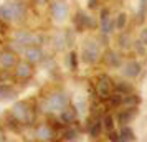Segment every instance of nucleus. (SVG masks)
Returning a JSON list of instances; mask_svg holds the SVG:
<instances>
[{
	"label": "nucleus",
	"instance_id": "obj_1",
	"mask_svg": "<svg viewBox=\"0 0 147 142\" xmlns=\"http://www.w3.org/2000/svg\"><path fill=\"white\" fill-rule=\"evenodd\" d=\"M0 17L5 18V20H22L25 17V7L20 2L2 5L0 7Z\"/></svg>",
	"mask_w": 147,
	"mask_h": 142
},
{
	"label": "nucleus",
	"instance_id": "obj_2",
	"mask_svg": "<svg viewBox=\"0 0 147 142\" xmlns=\"http://www.w3.org/2000/svg\"><path fill=\"white\" fill-rule=\"evenodd\" d=\"M98 55H99V48L96 43L93 41H89L84 50H83V60L86 61V63H94V61L98 60Z\"/></svg>",
	"mask_w": 147,
	"mask_h": 142
},
{
	"label": "nucleus",
	"instance_id": "obj_3",
	"mask_svg": "<svg viewBox=\"0 0 147 142\" xmlns=\"http://www.w3.org/2000/svg\"><path fill=\"white\" fill-rule=\"evenodd\" d=\"M66 106V98L65 94H53L47 101V111H58Z\"/></svg>",
	"mask_w": 147,
	"mask_h": 142
},
{
	"label": "nucleus",
	"instance_id": "obj_4",
	"mask_svg": "<svg viewBox=\"0 0 147 142\" xmlns=\"http://www.w3.org/2000/svg\"><path fill=\"white\" fill-rule=\"evenodd\" d=\"M15 40L18 41L20 45H38L41 41V36L30 35V33H27V32H20V33L15 35Z\"/></svg>",
	"mask_w": 147,
	"mask_h": 142
},
{
	"label": "nucleus",
	"instance_id": "obj_5",
	"mask_svg": "<svg viewBox=\"0 0 147 142\" xmlns=\"http://www.w3.org/2000/svg\"><path fill=\"white\" fill-rule=\"evenodd\" d=\"M51 13H53L55 20H65V17H66V5L63 2H55L51 5Z\"/></svg>",
	"mask_w": 147,
	"mask_h": 142
},
{
	"label": "nucleus",
	"instance_id": "obj_6",
	"mask_svg": "<svg viewBox=\"0 0 147 142\" xmlns=\"http://www.w3.org/2000/svg\"><path fill=\"white\" fill-rule=\"evenodd\" d=\"M140 73V65L136 63V61H131L127 63L126 68H124V75L126 76H137Z\"/></svg>",
	"mask_w": 147,
	"mask_h": 142
},
{
	"label": "nucleus",
	"instance_id": "obj_7",
	"mask_svg": "<svg viewBox=\"0 0 147 142\" xmlns=\"http://www.w3.org/2000/svg\"><path fill=\"white\" fill-rule=\"evenodd\" d=\"M76 23H78V28L93 27V20H91V17H88L86 13H78L76 15Z\"/></svg>",
	"mask_w": 147,
	"mask_h": 142
},
{
	"label": "nucleus",
	"instance_id": "obj_8",
	"mask_svg": "<svg viewBox=\"0 0 147 142\" xmlns=\"http://www.w3.org/2000/svg\"><path fill=\"white\" fill-rule=\"evenodd\" d=\"M109 79L107 78H101V83L98 84V91H99L101 98H107L109 96V91H107V86H109Z\"/></svg>",
	"mask_w": 147,
	"mask_h": 142
},
{
	"label": "nucleus",
	"instance_id": "obj_9",
	"mask_svg": "<svg viewBox=\"0 0 147 142\" xmlns=\"http://www.w3.org/2000/svg\"><path fill=\"white\" fill-rule=\"evenodd\" d=\"M25 55H27V58L30 61H38L41 58V51L38 50V48H30V50L25 51Z\"/></svg>",
	"mask_w": 147,
	"mask_h": 142
},
{
	"label": "nucleus",
	"instance_id": "obj_10",
	"mask_svg": "<svg viewBox=\"0 0 147 142\" xmlns=\"http://www.w3.org/2000/svg\"><path fill=\"white\" fill-rule=\"evenodd\" d=\"M74 117H76L74 109H65V111H63V114H61V119H63L65 122H73Z\"/></svg>",
	"mask_w": 147,
	"mask_h": 142
},
{
	"label": "nucleus",
	"instance_id": "obj_11",
	"mask_svg": "<svg viewBox=\"0 0 147 142\" xmlns=\"http://www.w3.org/2000/svg\"><path fill=\"white\" fill-rule=\"evenodd\" d=\"M0 65H2V66H5V68L12 66V65H13V56H12L10 53L2 55V56H0Z\"/></svg>",
	"mask_w": 147,
	"mask_h": 142
},
{
	"label": "nucleus",
	"instance_id": "obj_12",
	"mask_svg": "<svg viewBox=\"0 0 147 142\" xmlns=\"http://www.w3.org/2000/svg\"><path fill=\"white\" fill-rule=\"evenodd\" d=\"M101 25H102V32L104 33H111L113 32V20H109V17L101 18Z\"/></svg>",
	"mask_w": 147,
	"mask_h": 142
},
{
	"label": "nucleus",
	"instance_id": "obj_13",
	"mask_svg": "<svg viewBox=\"0 0 147 142\" xmlns=\"http://www.w3.org/2000/svg\"><path fill=\"white\" fill-rule=\"evenodd\" d=\"M134 139V134H132V131L129 127H122L121 129V137H119V141H132Z\"/></svg>",
	"mask_w": 147,
	"mask_h": 142
},
{
	"label": "nucleus",
	"instance_id": "obj_14",
	"mask_svg": "<svg viewBox=\"0 0 147 142\" xmlns=\"http://www.w3.org/2000/svg\"><path fill=\"white\" fill-rule=\"evenodd\" d=\"M132 116H134V111H124V112H121L119 114L121 124H127V122L132 119Z\"/></svg>",
	"mask_w": 147,
	"mask_h": 142
},
{
	"label": "nucleus",
	"instance_id": "obj_15",
	"mask_svg": "<svg viewBox=\"0 0 147 142\" xmlns=\"http://www.w3.org/2000/svg\"><path fill=\"white\" fill-rule=\"evenodd\" d=\"M106 61H107V65H111V66H117L121 60H119V56H117L116 53H107Z\"/></svg>",
	"mask_w": 147,
	"mask_h": 142
},
{
	"label": "nucleus",
	"instance_id": "obj_16",
	"mask_svg": "<svg viewBox=\"0 0 147 142\" xmlns=\"http://www.w3.org/2000/svg\"><path fill=\"white\" fill-rule=\"evenodd\" d=\"M17 75L22 76V78L28 76V75H30V66H28V65H20L18 69H17Z\"/></svg>",
	"mask_w": 147,
	"mask_h": 142
},
{
	"label": "nucleus",
	"instance_id": "obj_17",
	"mask_svg": "<svg viewBox=\"0 0 147 142\" xmlns=\"http://www.w3.org/2000/svg\"><path fill=\"white\" fill-rule=\"evenodd\" d=\"M99 131H101V122L96 121L93 124V127H91V135H94V137H96V135H99Z\"/></svg>",
	"mask_w": 147,
	"mask_h": 142
},
{
	"label": "nucleus",
	"instance_id": "obj_18",
	"mask_svg": "<svg viewBox=\"0 0 147 142\" xmlns=\"http://www.w3.org/2000/svg\"><path fill=\"white\" fill-rule=\"evenodd\" d=\"M38 134H40V137H43V139H50V134H51V132H50L48 127H43V129L38 131Z\"/></svg>",
	"mask_w": 147,
	"mask_h": 142
},
{
	"label": "nucleus",
	"instance_id": "obj_19",
	"mask_svg": "<svg viewBox=\"0 0 147 142\" xmlns=\"http://www.w3.org/2000/svg\"><path fill=\"white\" fill-rule=\"evenodd\" d=\"M117 91H122V96H124V93H129L131 91V86L129 84H124V83L122 84H117Z\"/></svg>",
	"mask_w": 147,
	"mask_h": 142
},
{
	"label": "nucleus",
	"instance_id": "obj_20",
	"mask_svg": "<svg viewBox=\"0 0 147 142\" xmlns=\"http://www.w3.org/2000/svg\"><path fill=\"white\" fill-rule=\"evenodd\" d=\"M124 25H126V13H121L117 18V28H122Z\"/></svg>",
	"mask_w": 147,
	"mask_h": 142
},
{
	"label": "nucleus",
	"instance_id": "obj_21",
	"mask_svg": "<svg viewBox=\"0 0 147 142\" xmlns=\"http://www.w3.org/2000/svg\"><path fill=\"white\" fill-rule=\"evenodd\" d=\"M104 126H106L107 129H113L114 122H113V117H111V116H106V117H104Z\"/></svg>",
	"mask_w": 147,
	"mask_h": 142
},
{
	"label": "nucleus",
	"instance_id": "obj_22",
	"mask_svg": "<svg viewBox=\"0 0 147 142\" xmlns=\"http://www.w3.org/2000/svg\"><path fill=\"white\" fill-rule=\"evenodd\" d=\"M127 41H129V36L124 35V36H121V38H119V45L122 48H127Z\"/></svg>",
	"mask_w": 147,
	"mask_h": 142
},
{
	"label": "nucleus",
	"instance_id": "obj_23",
	"mask_svg": "<svg viewBox=\"0 0 147 142\" xmlns=\"http://www.w3.org/2000/svg\"><path fill=\"white\" fill-rule=\"evenodd\" d=\"M76 137V131H68L65 134V139H74Z\"/></svg>",
	"mask_w": 147,
	"mask_h": 142
},
{
	"label": "nucleus",
	"instance_id": "obj_24",
	"mask_svg": "<svg viewBox=\"0 0 147 142\" xmlns=\"http://www.w3.org/2000/svg\"><path fill=\"white\" fill-rule=\"evenodd\" d=\"M140 43L147 45V30H142V35H140Z\"/></svg>",
	"mask_w": 147,
	"mask_h": 142
},
{
	"label": "nucleus",
	"instance_id": "obj_25",
	"mask_svg": "<svg viewBox=\"0 0 147 142\" xmlns=\"http://www.w3.org/2000/svg\"><path fill=\"white\" fill-rule=\"evenodd\" d=\"M71 66H73V69H76V55L71 53Z\"/></svg>",
	"mask_w": 147,
	"mask_h": 142
},
{
	"label": "nucleus",
	"instance_id": "obj_26",
	"mask_svg": "<svg viewBox=\"0 0 147 142\" xmlns=\"http://www.w3.org/2000/svg\"><path fill=\"white\" fill-rule=\"evenodd\" d=\"M136 48H137V51H139V53H144V48H142V45H140V41L136 43Z\"/></svg>",
	"mask_w": 147,
	"mask_h": 142
},
{
	"label": "nucleus",
	"instance_id": "obj_27",
	"mask_svg": "<svg viewBox=\"0 0 147 142\" xmlns=\"http://www.w3.org/2000/svg\"><path fill=\"white\" fill-rule=\"evenodd\" d=\"M109 139H113V141H119L117 134H114V132H111V134H109Z\"/></svg>",
	"mask_w": 147,
	"mask_h": 142
},
{
	"label": "nucleus",
	"instance_id": "obj_28",
	"mask_svg": "<svg viewBox=\"0 0 147 142\" xmlns=\"http://www.w3.org/2000/svg\"><path fill=\"white\" fill-rule=\"evenodd\" d=\"M96 2H98V0H89V7L94 8V7H96Z\"/></svg>",
	"mask_w": 147,
	"mask_h": 142
}]
</instances>
